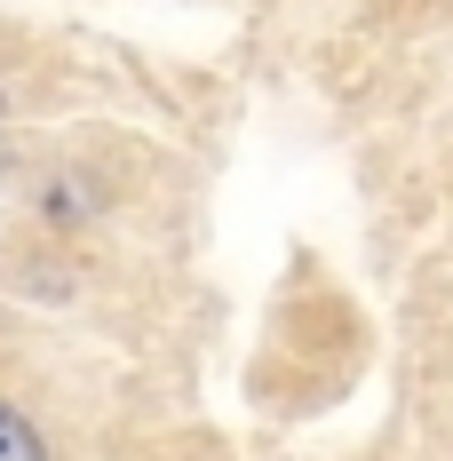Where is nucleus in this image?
<instances>
[{
	"label": "nucleus",
	"mask_w": 453,
	"mask_h": 461,
	"mask_svg": "<svg viewBox=\"0 0 453 461\" xmlns=\"http://www.w3.org/2000/svg\"><path fill=\"white\" fill-rule=\"evenodd\" d=\"M0 461H48V446H41V429L16 414V406H0Z\"/></svg>",
	"instance_id": "obj_1"
},
{
	"label": "nucleus",
	"mask_w": 453,
	"mask_h": 461,
	"mask_svg": "<svg viewBox=\"0 0 453 461\" xmlns=\"http://www.w3.org/2000/svg\"><path fill=\"white\" fill-rule=\"evenodd\" d=\"M0 120H8V88H0Z\"/></svg>",
	"instance_id": "obj_2"
}]
</instances>
